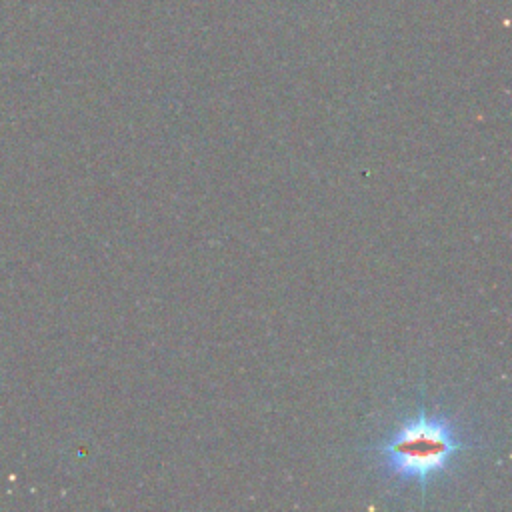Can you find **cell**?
<instances>
[{
	"label": "cell",
	"instance_id": "6da1fadb",
	"mask_svg": "<svg viewBox=\"0 0 512 512\" xmlns=\"http://www.w3.org/2000/svg\"><path fill=\"white\" fill-rule=\"evenodd\" d=\"M468 448L466 436L448 414L420 406L402 416L370 452L388 478L424 490L432 480L446 474L456 456Z\"/></svg>",
	"mask_w": 512,
	"mask_h": 512
}]
</instances>
